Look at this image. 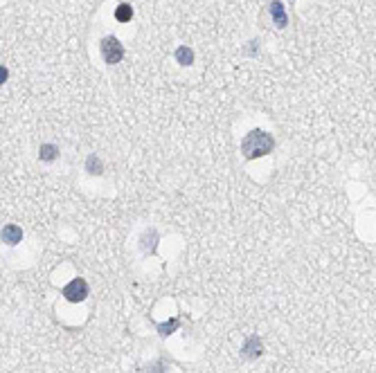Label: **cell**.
Segmentation results:
<instances>
[{
  "instance_id": "obj_12",
  "label": "cell",
  "mask_w": 376,
  "mask_h": 373,
  "mask_svg": "<svg viewBox=\"0 0 376 373\" xmlns=\"http://www.w3.org/2000/svg\"><path fill=\"white\" fill-rule=\"evenodd\" d=\"M0 74H2V83H5V81H7V74H10V72H7L5 67H2V70H0Z\"/></svg>"
},
{
  "instance_id": "obj_9",
  "label": "cell",
  "mask_w": 376,
  "mask_h": 373,
  "mask_svg": "<svg viewBox=\"0 0 376 373\" xmlns=\"http://www.w3.org/2000/svg\"><path fill=\"white\" fill-rule=\"evenodd\" d=\"M176 61L180 63V65H192V63H194V49L187 47V45H180V47L176 49Z\"/></svg>"
},
{
  "instance_id": "obj_7",
  "label": "cell",
  "mask_w": 376,
  "mask_h": 373,
  "mask_svg": "<svg viewBox=\"0 0 376 373\" xmlns=\"http://www.w3.org/2000/svg\"><path fill=\"white\" fill-rule=\"evenodd\" d=\"M38 157H41L43 162H54L56 157H59V146H54V144H41Z\"/></svg>"
},
{
  "instance_id": "obj_8",
  "label": "cell",
  "mask_w": 376,
  "mask_h": 373,
  "mask_svg": "<svg viewBox=\"0 0 376 373\" xmlns=\"http://www.w3.org/2000/svg\"><path fill=\"white\" fill-rule=\"evenodd\" d=\"M133 18V7L128 2H122L115 7V20L118 22H131Z\"/></svg>"
},
{
  "instance_id": "obj_11",
  "label": "cell",
  "mask_w": 376,
  "mask_h": 373,
  "mask_svg": "<svg viewBox=\"0 0 376 373\" xmlns=\"http://www.w3.org/2000/svg\"><path fill=\"white\" fill-rule=\"evenodd\" d=\"M174 328H178V319H169L167 324H160L158 326V331H160V335H169V333H174Z\"/></svg>"
},
{
  "instance_id": "obj_2",
  "label": "cell",
  "mask_w": 376,
  "mask_h": 373,
  "mask_svg": "<svg viewBox=\"0 0 376 373\" xmlns=\"http://www.w3.org/2000/svg\"><path fill=\"white\" fill-rule=\"evenodd\" d=\"M100 52H102V58L108 65H115V63H120L124 58V45L115 36H104L100 43Z\"/></svg>"
},
{
  "instance_id": "obj_3",
  "label": "cell",
  "mask_w": 376,
  "mask_h": 373,
  "mask_svg": "<svg viewBox=\"0 0 376 373\" xmlns=\"http://www.w3.org/2000/svg\"><path fill=\"white\" fill-rule=\"evenodd\" d=\"M64 297L70 301V304H79V301H84L88 297V283L84 281L82 277L72 279V281L64 288Z\"/></svg>"
},
{
  "instance_id": "obj_1",
  "label": "cell",
  "mask_w": 376,
  "mask_h": 373,
  "mask_svg": "<svg viewBox=\"0 0 376 373\" xmlns=\"http://www.w3.org/2000/svg\"><path fill=\"white\" fill-rule=\"evenodd\" d=\"M275 148V137L266 130H250L248 135L241 142V153H244L246 160H257V157H264Z\"/></svg>"
},
{
  "instance_id": "obj_6",
  "label": "cell",
  "mask_w": 376,
  "mask_h": 373,
  "mask_svg": "<svg viewBox=\"0 0 376 373\" xmlns=\"http://www.w3.org/2000/svg\"><path fill=\"white\" fill-rule=\"evenodd\" d=\"M270 16H272V20H275L277 27H286V25H288V16H286V9H284V4H282L280 0H275V2L270 4Z\"/></svg>"
},
{
  "instance_id": "obj_10",
  "label": "cell",
  "mask_w": 376,
  "mask_h": 373,
  "mask_svg": "<svg viewBox=\"0 0 376 373\" xmlns=\"http://www.w3.org/2000/svg\"><path fill=\"white\" fill-rule=\"evenodd\" d=\"M86 171L90 175H102L104 173V164H102V160L97 155H88L86 157Z\"/></svg>"
},
{
  "instance_id": "obj_5",
  "label": "cell",
  "mask_w": 376,
  "mask_h": 373,
  "mask_svg": "<svg viewBox=\"0 0 376 373\" xmlns=\"http://www.w3.org/2000/svg\"><path fill=\"white\" fill-rule=\"evenodd\" d=\"M2 241L7 243V245H16V243L23 241V229L18 227V225H5L2 227Z\"/></svg>"
},
{
  "instance_id": "obj_4",
  "label": "cell",
  "mask_w": 376,
  "mask_h": 373,
  "mask_svg": "<svg viewBox=\"0 0 376 373\" xmlns=\"http://www.w3.org/2000/svg\"><path fill=\"white\" fill-rule=\"evenodd\" d=\"M241 353H244V358H248V360L259 358V355L264 353V349H262V340H259L257 335L248 337V342H246V344H244V349H241Z\"/></svg>"
}]
</instances>
